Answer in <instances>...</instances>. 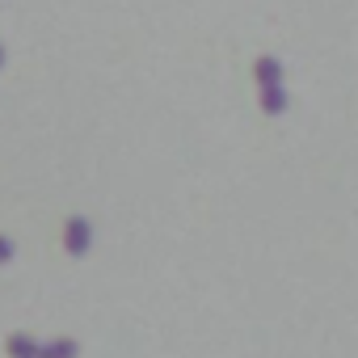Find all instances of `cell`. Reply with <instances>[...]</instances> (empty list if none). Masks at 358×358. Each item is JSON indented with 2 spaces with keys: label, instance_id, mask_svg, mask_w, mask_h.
Returning a JSON list of instances; mask_svg holds the SVG:
<instances>
[{
  "label": "cell",
  "instance_id": "2",
  "mask_svg": "<svg viewBox=\"0 0 358 358\" xmlns=\"http://www.w3.org/2000/svg\"><path fill=\"white\" fill-rule=\"evenodd\" d=\"M38 354H43V345L30 333H13L9 337V358H38Z\"/></svg>",
  "mask_w": 358,
  "mask_h": 358
},
{
  "label": "cell",
  "instance_id": "5",
  "mask_svg": "<svg viewBox=\"0 0 358 358\" xmlns=\"http://www.w3.org/2000/svg\"><path fill=\"white\" fill-rule=\"evenodd\" d=\"M0 64H5V51H0Z\"/></svg>",
  "mask_w": 358,
  "mask_h": 358
},
{
  "label": "cell",
  "instance_id": "1",
  "mask_svg": "<svg viewBox=\"0 0 358 358\" xmlns=\"http://www.w3.org/2000/svg\"><path fill=\"white\" fill-rule=\"evenodd\" d=\"M89 245H93V228H89V220L72 215V220L64 224V249H68L72 257H85V253H89Z\"/></svg>",
  "mask_w": 358,
  "mask_h": 358
},
{
  "label": "cell",
  "instance_id": "4",
  "mask_svg": "<svg viewBox=\"0 0 358 358\" xmlns=\"http://www.w3.org/2000/svg\"><path fill=\"white\" fill-rule=\"evenodd\" d=\"M9 257H13V241H9V236H0V266H5Z\"/></svg>",
  "mask_w": 358,
  "mask_h": 358
},
{
  "label": "cell",
  "instance_id": "3",
  "mask_svg": "<svg viewBox=\"0 0 358 358\" xmlns=\"http://www.w3.org/2000/svg\"><path fill=\"white\" fill-rule=\"evenodd\" d=\"M38 358H76V341H68V337H59V341H51V345H43V354Z\"/></svg>",
  "mask_w": 358,
  "mask_h": 358
}]
</instances>
